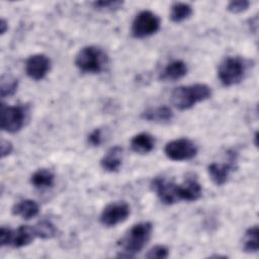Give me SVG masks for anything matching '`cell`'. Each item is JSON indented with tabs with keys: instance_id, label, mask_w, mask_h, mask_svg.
<instances>
[{
	"instance_id": "cell-19",
	"label": "cell",
	"mask_w": 259,
	"mask_h": 259,
	"mask_svg": "<svg viewBox=\"0 0 259 259\" xmlns=\"http://www.w3.org/2000/svg\"><path fill=\"white\" fill-rule=\"evenodd\" d=\"M55 181V175L54 173L49 169H38L35 171L31 178L30 182L31 184L36 188H48L53 186Z\"/></svg>"
},
{
	"instance_id": "cell-7",
	"label": "cell",
	"mask_w": 259,
	"mask_h": 259,
	"mask_svg": "<svg viewBox=\"0 0 259 259\" xmlns=\"http://www.w3.org/2000/svg\"><path fill=\"white\" fill-rule=\"evenodd\" d=\"M164 152L170 160L185 161L196 155L197 147L188 139H176L166 144Z\"/></svg>"
},
{
	"instance_id": "cell-18",
	"label": "cell",
	"mask_w": 259,
	"mask_h": 259,
	"mask_svg": "<svg viewBox=\"0 0 259 259\" xmlns=\"http://www.w3.org/2000/svg\"><path fill=\"white\" fill-rule=\"evenodd\" d=\"M142 117L146 120L156 121V122H166L170 121L173 117V112L168 106H158L154 108H149L143 112Z\"/></svg>"
},
{
	"instance_id": "cell-11",
	"label": "cell",
	"mask_w": 259,
	"mask_h": 259,
	"mask_svg": "<svg viewBox=\"0 0 259 259\" xmlns=\"http://www.w3.org/2000/svg\"><path fill=\"white\" fill-rule=\"evenodd\" d=\"M234 159L229 163H211L208 165L207 171L210 179L217 185H223L227 182L230 173L234 170Z\"/></svg>"
},
{
	"instance_id": "cell-30",
	"label": "cell",
	"mask_w": 259,
	"mask_h": 259,
	"mask_svg": "<svg viewBox=\"0 0 259 259\" xmlns=\"http://www.w3.org/2000/svg\"><path fill=\"white\" fill-rule=\"evenodd\" d=\"M7 22H6V20L5 19H1L0 20V32H1V34H3L5 31H6V29H7Z\"/></svg>"
},
{
	"instance_id": "cell-25",
	"label": "cell",
	"mask_w": 259,
	"mask_h": 259,
	"mask_svg": "<svg viewBox=\"0 0 259 259\" xmlns=\"http://www.w3.org/2000/svg\"><path fill=\"white\" fill-rule=\"evenodd\" d=\"M122 1H97L93 3V6L99 10H116L122 6Z\"/></svg>"
},
{
	"instance_id": "cell-3",
	"label": "cell",
	"mask_w": 259,
	"mask_h": 259,
	"mask_svg": "<svg viewBox=\"0 0 259 259\" xmlns=\"http://www.w3.org/2000/svg\"><path fill=\"white\" fill-rule=\"evenodd\" d=\"M75 64L82 72L97 74L105 69L108 64V58L100 48L88 46L78 52Z\"/></svg>"
},
{
	"instance_id": "cell-21",
	"label": "cell",
	"mask_w": 259,
	"mask_h": 259,
	"mask_svg": "<svg viewBox=\"0 0 259 259\" xmlns=\"http://www.w3.org/2000/svg\"><path fill=\"white\" fill-rule=\"evenodd\" d=\"M244 250L246 252L258 251V227L253 226L249 228L244 236Z\"/></svg>"
},
{
	"instance_id": "cell-14",
	"label": "cell",
	"mask_w": 259,
	"mask_h": 259,
	"mask_svg": "<svg viewBox=\"0 0 259 259\" xmlns=\"http://www.w3.org/2000/svg\"><path fill=\"white\" fill-rule=\"evenodd\" d=\"M122 161V149L118 146L111 148L101 159V167L107 172H116L119 170Z\"/></svg>"
},
{
	"instance_id": "cell-12",
	"label": "cell",
	"mask_w": 259,
	"mask_h": 259,
	"mask_svg": "<svg viewBox=\"0 0 259 259\" xmlns=\"http://www.w3.org/2000/svg\"><path fill=\"white\" fill-rule=\"evenodd\" d=\"M202 189L194 177H188L182 184H179L180 200L195 201L200 198Z\"/></svg>"
},
{
	"instance_id": "cell-2",
	"label": "cell",
	"mask_w": 259,
	"mask_h": 259,
	"mask_svg": "<svg viewBox=\"0 0 259 259\" xmlns=\"http://www.w3.org/2000/svg\"><path fill=\"white\" fill-rule=\"evenodd\" d=\"M211 96V89L205 84H193L188 86H179L171 93L172 104L180 109L191 108L197 102L208 99Z\"/></svg>"
},
{
	"instance_id": "cell-13",
	"label": "cell",
	"mask_w": 259,
	"mask_h": 259,
	"mask_svg": "<svg viewBox=\"0 0 259 259\" xmlns=\"http://www.w3.org/2000/svg\"><path fill=\"white\" fill-rule=\"evenodd\" d=\"M36 237L33 227L20 226L17 230L12 231L10 244L14 248H21L30 244Z\"/></svg>"
},
{
	"instance_id": "cell-15",
	"label": "cell",
	"mask_w": 259,
	"mask_h": 259,
	"mask_svg": "<svg viewBox=\"0 0 259 259\" xmlns=\"http://www.w3.org/2000/svg\"><path fill=\"white\" fill-rule=\"evenodd\" d=\"M187 73V66L183 61L175 60L170 62L161 72L160 78L165 81H175L184 77Z\"/></svg>"
},
{
	"instance_id": "cell-29",
	"label": "cell",
	"mask_w": 259,
	"mask_h": 259,
	"mask_svg": "<svg viewBox=\"0 0 259 259\" xmlns=\"http://www.w3.org/2000/svg\"><path fill=\"white\" fill-rule=\"evenodd\" d=\"M0 148H1V157L2 158L8 156L13 150L12 144L9 141H6V140L1 141V147Z\"/></svg>"
},
{
	"instance_id": "cell-16",
	"label": "cell",
	"mask_w": 259,
	"mask_h": 259,
	"mask_svg": "<svg viewBox=\"0 0 259 259\" xmlns=\"http://www.w3.org/2000/svg\"><path fill=\"white\" fill-rule=\"evenodd\" d=\"M154 146H155L154 138L147 133L138 134L131 141V147L133 151L142 155L150 153L154 149Z\"/></svg>"
},
{
	"instance_id": "cell-4",
	"label": "cell",
	"mask_w": 259,
	"mask_h": 259,
	"mask_svg": "<svg viewBox=\"0 0 259 259\" xmlns=\"http://www.w3.org/2000/svg\"><path fill=\"white\" fill-rule=\"evenodd\" d=\"M248 63L240 57H228L224 59L218 70L220 81L225 86H232L240 83L247 72Z\"/></svg>"
},
{
	"instance_id": "cell-10",
	"label": "cell",
	"mask_w": 259,
	"mask_h": 259,
	"mask_svg": "<svg viewBox=\"0 0 259 259\" xmlns=\"http://www.w3.org/2000/svg\"><path fill=\"white\" fill-rule=\"evenodd\" d=\"M51 69V61L44 54L30 56L25 63L26 75L33 80H41Z\"/></svg>"
},
{
	"instance_id": "cell-20",
	"label": "cell",
	"mask_w": 259,
	"mask_h": 259,
	"mask_svg": "<svg viewBox=\"0 0 259 259\" xmlns=\"http://www.w3.org/2000/svg\"><path fill=\"white\" fill-rule=\"evenodd\" d=\"M192 14V7L188 3L176 2L171 6L170 18L174 22H181L190 17Z\"/></svg>"
},
{
	"instance_id": "cell-17",
	"label": "cell",
	"mask_w": 259,
	"mask_h": 259,
	"mask_svg": "<svg viewBox=\"0 0 259 259\" xmlns=\"http://www.w3.org/2000/svg\"><path fill=\"white\" fill-rule=\"evenodd\" d=\"M39 211L38 204L31 199H23L17 202L13 208L12 213L21 217L24 220H29L37 215Z\"/></svg>"
},
{
	"instance_id": "cell-28",
	"label": "cell",
	"mask_w": 259,
	"mask_h": 259,
	"mask_svg": "<svg viewBox=\"0 0 259 259\" xmlns=\"http://www.w3.org/2000/svg\"><path fill=\"white\" fill-rule=\"evenodd\" d=\"M11 234H12V230L8 229V228H1L0 231V243L1 246H6L10 244V240H11Z\"/></svg>"
},
{
	"instance_id": "cell-5",
	"label": "cell",
	"mask_w": 259,
	"mask_h": 259,
	"mask_svg": "<svg viewBox=\"0 0 259 259\" xmlns=\"http://www.w3.org/2000/svg\"><path fill=\"white\" fill-rule=\"evenodd\" d=\"M159 28V17L150 10H144L135 17L132 24V33L137 38H143L156 33Z\"/></svg>"
},
{
	"instance_id": "cell-9",
	"label": "cell",
	"mask_w": 259,
	"mask_h": 259,
	"mask_svg": "<svg viewBox=\"0 0 259 259\" xmlns=\"http://www.w3.org/2000/svg\"><path fill=\"white\" fill-rule=\"evenodd\" d=\"M151 187L159 199L165 204H173L180 201L179 184L164 178H155L151 183Z\"/></svg>"
},
{
	"instance_id": "cell-8",
	"label": "cell",
	"mask_w": 259,
	"mask_h": 259,
	"mask_svg": "<svg viewBox=\"0 0 259 259\" xmlns=\"http://www.w3.org/2000/svg\"><path fill=\"white\" fill-rule=\"evenodd\" d=\"M131 208L124 201H115L107 204L101 212L100 222L103 226L114 227L123 223L130 215Z\"/></svg>"
},
{
	"instance_id": "cell-1",
	"label": "cell",
	"mask_w": 259,
	"mask_h": 259,
	"mask_svg": "<svg viewBox=\"0 0 259 259\" xmlns=\"http://www.w3.org/2000/svg\"><path fill=\"white\" fill-rule=\"evenodd\" d=\"M153 226L149 222L139 223L131 228L118 243L121 248L118 257L132 258L140 253L151 238Z\"/></svg>"
},
{
	"instance_id": "cell-6",
	"label": "cell",
	"mask_w": 259,
	"mask_h": 259,
	"mask_svg": "<svg viewBox=\"0 0 259 259\" xmlns=\"http://www.w3.org/2000/svg\"><path fill=\"white\" fill-rule=\"evenodd\" d=\"M26 110L23 106H1V128L7 133H16L24 124Z\"/></svg>"
},
{
	"instance_id": "cell-27",
	"label": "cell",
	"mask_w": 259,
	"mask_h": 259,
	"mask_svg": "<svg viewBox=\"0 0 259 259\" xmlns=\"http://www.w3.org/2000/svg\"><path fill=\"white\" fill-rule=\"evenodd\" d=\"M88 143L93 147H98L102 143V134L100 128H95L88 136Z\"/></svg>"
},
{
	"instance_id": "cell-23",
	"label": "cell",
	"mask_w": 259,
	"mask_h": 259,
	"mask_svg": "<svg viewBox=\"0 0 259 259\" xmlns=\"http://www.w3.org/2000/svg\"><path fill=\"white\" fill-rule=\"evenodd\" d=\"M17 80L8 76H3L1 79V97L10 96L15 93L17 89Z\"/></svg>"
},
{
	"instance_id": "cell-26",
	"label": "cell",
	"mask_w": 259,
	"mask_h": 259,
	"mask_svg": "<svg viewBox=\"0 0 259 259\" xmlns=\"http://www.w3.org/2000/svg\"><path fill=\"white\" fill-rule=\"evenodd\" d=\"M250 5L249 1L246 0H237V1H231L227 7V9L232 13H241L243 11H246Z\"/></svg>"
},
{
	"instance_id": "cell-22",
	"label": "cell",
	"mask_w": 259,
	"mask_h": 259,
	"mask_svg": "<svg viewBox=\"0 0 259 259\" xmlns=\"http://www.w3.org/2000/svg\"><path fill=\"white\" fill-rule=\"evenodd\" d=\"M33 228H34L36 237L41 239H51L57 233L56 227L50 221H47V220H42L38 222Z\"/></svg>"
},
{
	"instance_id": "cell-24",
	"label": "cell",
	"mask_w": 259,
	"mask_h": 259,
	"mask_svg": "<svg viewBox=\"0 0 259 259\" xmlns=\"http://www.w3.org/2000/svg\"><path fill=\"white\" fill-rule=\"evenodd\" d=\"M169 255V250L163 246V245H156L153 248H151L148 253L146 254V257L149 259H165Z\"/></svg>"
}]
</instances>
